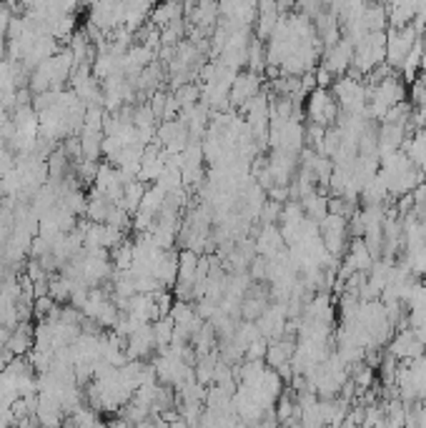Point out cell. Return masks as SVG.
<instances>
[{
    "mask_svg": "<svg viewBox=\"0 0 426 428\" xmlns=\"http://www.w3.org/2000/svg\"><path fill=\"white\" fill-rule=\"evenodd\" d=\"M424 38L416 25L406 28H391L386 30V66L389 68H401L406 61V55L414 50V45Z\"/></svg>",
    "mask_w": 426,
    "mask_h": 428,
    "instance_id": "cell-1",
    "label": "cell"
},
{
    "mask_svg": "<svg viewBox=\"0 0 426 428\" xmlns=\"http://www.w3.org/2000/svg\"><path fill=\"white\" fill-rule=\"evenodd\" d=\"M306 116H309L311 126L331 128V123L338 116V103L333 98L331 88H314L306 100Z\"/></svg>",
    "mask_w": 426,
    "mask_h": 428,
    "instance_id": "cell-2",
    "label": "cell"
},
{
    "mask_svg": "<svg viewBox=\"0 0 426 428\" xmlns=\"http://www.w3.org/2000/svg\"><path fill=\"white\" fill-rule=\"evenodd\" d=\"M35 348V323L33 321H25V323H18L13 328L11 338H8L6 351L13 358H25Z\"/></svg>",
    "mask_w": 426,
    "mask_h": 428,
    "instance_id": "cell-3",
    "label": "cell"
},
{
    "mask_svg": "<svg viewBox=\"0 0 426 428\" xmlns=\"http://www.w3.org/2000/svg\"><path fill=\"white\" fill-rule=\"evenodd\" d=\"M259 95V73H238L236 81L231 85V95L228 103L231 105H246Z\"/></svg>",
    "mask_w": 426,
    "mask_h": 428,
    "instance_id": "cell-4",
    "label": "cell"
},
{
    "mask_svg": "<svg viewBox=\"0 0 426 428\" xmlns=\"http://www.w3.org/2000/svg\"><path fill=\"white\" fill-rule=\"evenodd\" d=\"M146 191H148V183H143V181L126 183V188H123V198H121V203H118V206H121V208L133 218V215L138 213L141 201H143Z\"/></svg>",
    "mask_w": 426,
    "mask_h": 428,
    "instance_id": "cell-5",
    "label": "cell"
},
{
    "mask_svg": "<svg viewBox=\"0 0 426 428\" xmlns=\"http://www.w3.org/2000/svg\"><path fill=\"white\" fill-rule=\"evenodd\" d=\"M81 150H83V160L98 163V158L103 155V133L100 131H83L81 133Z\"/></svg>",
    "mask_w": 426,
    "mask_h": 428,
    "instance_id": "cell-6",
    "label": "cell"
}]
</instances>
